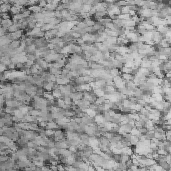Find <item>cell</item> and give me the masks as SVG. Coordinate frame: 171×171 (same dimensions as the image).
Instances as JSON below:
<instances>
[{"label": "cell", "mask_w": 171, "mask_h": 171, "mask_svg": "<svg viewBox=\"0 0 171 171\" xmlns=\"http://www.w3.org/2000/svg\"><path fill=\"white\" fill-rule=\"evenodd\" d=\"M121 76L125 81H130L133 80L134 74H132V73H121Z\"/></svg>", "instance_id": "obj_25"}, {"label": "cell", "mask_w": 171, "mask_h": 171, "mask_svg": "<svg viewBox=\"0 0 171 171\" xmlns=\"http://www.w3.org/2000/svg\"><path fill=\"white\" fill-rule=\"evenodd\" d=\"M129 141H130L131 146H135V145H137V143L140 141V138H139V136L131 135V136H130V138H129Z\"/></svg>", "instance_id": "obj_16"}, {"label": "cell", "mask_w": 171, "mask_h": 171, "mask_svg": "<svg viewBox=\"0 0 171 171\" xmlns=\"http://www.w3.org/2000/svg\"><path fill=\"white\" fill-rule=\"evenodd\" d=\"M6 70H8V66L6 64H4V63H1V64H0V72L3 73L5 72Z\"/></svg>", "instance_id": "obj_36"}, {"label": "cell", "mask_w": 171, "mask_h": 171, "mask_svg": "<svg viewBox=\"0 0 171 171\" xmlns=\"http://www.w3.org/2000/svg\"><path fill=\"white\" fill-rule=\"evenodd\" d=\"M106 42L108 44H111V45H115V44H117V37L108 35V37H107V39H106Z\"/></svg>", "instance_id": "obj_27"}, {"label": "cell", "mask_w": 171, "mask_h": 171, "mask_svg": "<svg viewBox=\"0 0 171 171\" xmlns=\"http://www.w3.org/2000/svg\"><path fill=\"white\" fill-rule=\"evenodd\" d=\"M56 147L58 148V149H60V148H68L69 143H68V141H67V139L62 140V141H57Z\"/></svg>", "instance_id": "obj_11"}, {"label": "cell", "mask_w": 171, "mask_h": 171, "mask_svg": "<svg viewBox=\"0 0 171 171\" xmlns=\"http://www.w3.org/2000/svg\"><path fill=\"white\" fill-rule=\"evenodd\" d=\"M109 72H110V74L112 75V77H115L117 76V75H121V70H120L119 68H116V67H112V68L109 70Z\"/></svg>", "instance_id": "obj_23"}, {"label": "cell", "mask_w": 171, "mask_h": 171, "mask_svg": "<svg viewBox=\"0 0 171 171\" xmlns=\"http://www.w3.org/2000/svg\"><path fill=\"white\" fill-rule=\"evenodd\" d=\"M54 28H56V25H54V24H52V23H44V25L41 27V29L43 30L44 32H46V31H49V30L54 29Z\"/></svg>", "instance_id": "obj_15"}, {"label": "cell", "mask_w": 171, "mask_h": 171, "mask_svg": "<svg viewBox=\"0 0 171 171\" xmlns=\"http://www.w3.org/2000/svg\"><path fill=\"white\" fill-rule=\"evenodd\" d=\"M166 149H167V151H168V153H169V154H170V155H171V144H170V145H169V146H168V147H167V148H166Z\"/></svg>", "instance_id": "obj_44"}, {"label": "cell", "mask_w": 171, "mask_h": 171, "mask_svg": "<svg viewBox=\"0 0 171 171\" xmlns=\"http://www.w3.org/2000/svg\"><path fill=\"white\" fill-rule=\"evenodd\" d=\"M151 96L153 97L156 101H164L165 100V97H164L163 93H152Z\"/></svg>", "instance_id": "obj_14"}, {"label": "cell", "mask_w": 171, "mask_h": 171, "mask_svg": "<svg viewBox=\"0 0 171 171\" xmlns=\"http://www.w3.org/2000/svg\"><path fill=\"white\" fill-rule=\"evenodd\" d=\"M47 1L46 0H40L39 2H38V5L40 6V7H42V8H45L46 6H47Z\"/></svg>", "instance_id": "obj_38"}, {"label": "cell", "mask_w": 171, "mask_h": 171, "mask_svg": "<svg viewBox=\"0 0 171 171\" xmlns=\"http://www.w3.org/2000/svg\"><path fill=\"white\" fill-rule=\"evenodd\" d=\"M63 99H64V101H65V103H66L67 105H72L73 104V99L70 97V95H67V96H64L63 97Z\"/></svg>", "instance_id": "obj_33"}, {"label": "cell", "mask_w": 171, "mask_h": 171, "mask_svg": "<svg viewBox=\"0 0 171 171\" xmlns=\"http://www.w3.org/2000/svg\"><path fill=\"white\" fill-rule=\"evenodd\" d=\"M94 122L98 126H104L105 122H106V119H105V117H104V114L97 113L96 116L94 117Z\"/></svg>", "instance_id": "obj_1"}, {"label": "cell", "mask_w": 171, "mask_h": 171, "mask_svg": "<svg viewBox=\"0 0 171 171\" xmlns=\"http://www.w3.org/2000/svg\"><path fill=\"white\" fill-rule=\"evenodd\" d=\"M52 94H53V96L55 97V99L63 98V94H62V92H61V90L59 88L53 89V90H52Z\"/></svg>", "instance_id": "obj_20"}, {"label": "cell", "mask_w": 171, "mask_h": 171, "mask_svg": "<svg viewBox=\"0 0 171 171\" xmlns=\"http://www.w3.org/2000/svg\"><path fill=\"white\" fill-rule=\"evenodd\" d=\"M88 145L91 146L92 148L98 147V146L100 145L99 137H97V136H90V137H89V143H88Z\"/></svg>", "instance_id": "obj_2"}, {"label": "cell", "mask_w": 171, "mask_h": 171, "mask_svg": "<svg viewBox=\"0 0 171 171\" xmlns=\"http://www.w3.org/2000/svg\"><path fill=\"white\" fill-rule=\"evenodd\" d=\"M12 40L7 36V34L4 36H0V46H7L11 43Z\"/></svg>", "instance_id": "obj_3"}, {"label": "cell", "mask_w": 171, "mask_h": 171, "mask_svg": "<svg viewBox=\"0 0 171 171\" xmlns=\"http://www.w3.org/2000/svg\"><path fill=\"white\" fill-rule=\"evenodd\" d=\"M68 149L70 150L72 153H77V152L79 151V149H78V147H77L76 145H69V147H68Z\"/></svg>", "instance_id": "obj_35"}, {"label": "cell", "mask_w": 171, "mask_h": 171, "mask_svg": "<svg viewBox=\"0 0 171 171\" xmlns=\"http://www.w3.org/2000/svg\"><path fill=\"white\" fill-rule=\"evenodd\" d=\"M156 151H157L161 156H166L168 154V151L165 147H158V149L156 150Z\"/></svg>", "instance_id": "obj_30"}, {"label": "cell", "mask_w": 171, "mask_h": 171, "mask_svg": "<svg viewBox=\"0 0 171 171\" xmlns=\"http://www.w3.org/2000/svg\"><path fill=\"white\" fill-rule=\"evenodd\" d=\"M104 1H106L107 3H109V4H111V3H115L117 0H104Z\"/></svg>", "instance_id": "obj_43"}, {"label": "cell", "mask_w": 171, "mask_h": 171, "mask_svg": "<svg viewBox=\"0 0 171 171\" xmlns=\"http://www.w3.org/2000/svg\"><path fill=\"white\" fill-rule=\"evenodd\" d=\"M36 49H37V46L35 45V43H33V44H31V45L26 46L25 51L27 52V53H34V52L36 51Z\"/></svg>", "instance_id": "obj_22"}, {"label": "cell", "mask_w": 171, "mask_h": 171, "mask_svg": "<svg viewBox=\"0 0 171 171\" xmlns=\"http://www.w3.org/2000/svg\"><path fill=\"white\" fill-rule=\"evenodd\" d=\"M120 70H121L122 73H132V74H134V73H135V70H134L133 68L126 66V65H123V66L121 67V69H120Z\"/></svg>", "instance_id": "obj_18"}, {"label": "cell", "mask_w": 171, "mask_h": 171, "mask_svg": "<svg viewBox=\"0 0 171 171\" xmlns=\"http://www.w3.org/2000/svg\"><path fill=\"white\" fill-rule=\"evenodd\" d=\"M131 159V156L130 155H127V154H121V157H120V161L121 163H125L128 161V160Z\"/></svg>", "instance_id": "obj_29"}, {"label": "cell", "mask_w": 171, "mask_h": 171, "mask_svg": "<svg viewBox=\"0 0 171 171\" xmlns=\"http://www.w3.org/2000/svg\"><path fill=\"white\" fill-rule=\"evenodd\" d=\"M1 17L2 19H11V16H10L9 12H5V13H1Z\"/></svg>", "instance_id": "obj_39"}, {"label": "cell", "mask_w": 171, "mask_h": 171, "mask_svg": "<svg viewBox=\"0 0 171 171\" xmlns=\"http://www.w3.org/2000/svg\"><path fill=\"white\" fill-rule=\"evenodd\" d=\"M126 87L130 90H135L137 88V85L133 82V80H130V81H126Z\"/></svg>", "instance_id": "obj_26"}, {"label": "cell", "mask_w": 171, "mask_h": 171, "mask_svg": "<svg viewBox=\"0 0 171 171\" xmlns=\"http://www.w3.org/2000/svg\"><path fill=\"white\" fill-rule=\"evenodd\" d=\"M13 23H14V22H13V20H12V18H11V19H2L1 20V26L6 27L7 29H8V27H9V26H11Z\"/></svg>", "instance_id": "obj_17"}, {"label": "cell", "mask_w": 171, "mask_h": 171, "mask_svg": "<svg viewBox=\"0 0 171 171\" xmlns=\"http://www.w3.org/2000/svg\"><path fill=\"white\" fill-rule=\"evenodd\" d=\"M132 164H135V165H140V162L138 159H132Z\"/></svg>", "instance_id": "obj_42"}, {"label": "cell", "mask_w": 171, "mask_h": 171, "mask_svg": "<svg viewBox=\"0 0 171 171\" xmlns=\"http://www.w3.org/2000/svg\"><path fill=\"white\" fill-rule=\"evenodd\" d=\"M133 153H134L133 146H124L122 148V154H127V155L131 156Z\"/></svg>", "instance_id": "obj_10"}, {"label": "cell", "mask_w": 171, "mask_h": 171, "mask_svg": "<svg viewBox=\"0 0 171 171\" xmlns=\"http://www.w3.org/2000/svg\"><path fill=\"white\" fill-rule=\"evenodd\" d=\"M8 70H16V64L13 62H11L8 65Z\"/></svg>", "instance_id": "obj_40"}, {"label": "cell", "mask_w": 171, "mask_h": 171, "mask_svg": "<svg viewBox=\"0 0 171 171\" xmlns=\"http://www.w3.org/2000/svg\"><path fill=\"white\" fill-rule=\"evenodd\" d=\"M130 134H131V135H135V136H140L142 133H141V131H140L139 128L136 127V126H133L131 131H130Z\"/></svg>", "instance_id": "obj_28"}, {"label": "cell", "mask_w": 171, "mask_h": 171, "mask_svg": "<svg viewBox=\"0 0 171 171\" xmlns=\"http://www.w3.org/2000/svg\"><path fill=\"white\" fill-rule=\"evenodd\" d=\"M20 45H21V39H16V40H12L11 43L9 44V46L11 48H13V49H15V48H18L20 47Z\"/></svg>", "instance_id": "obj_19"}, {"label": "cell", "mask_w": 171, "mask_h": 171, "mask_svg": "<svg viewBox=\"0 0 171 171\" xmlns=\"http://www.w3.org/2000/svg\"><path fill=\"white\" fill-rule=\"evenodd\" d=\"M128 170H133V171H137V170H139V166H138V165H135V164H132V165L130 166L129 168H128Z\"/></svg>", "instance_id": "obj_41"}, {"label": "cell", "mask_w": 171, "mask_h": 171, "mask_svg": "<svg viewBox=\"0 0 171 171\" xmlns=\"http://www.w3.org/2000/svg\"><path fill=\"white\" fill-rule=\"evenodd\" d=\"M131 10V6L130 5H125L121 7V13H129V11Z\"/></svg>", "instance_id": "obj_34"}, {"label": "cell", "mask_w": 171, "mask_h": 171, "mask_svg": "<svg viewBox=\"0 0 171 171\" xmlns=\"http://www.w3.org/2000/svg\"><path fill=\"white\" fill-rule=\"evenodd\" d=\"M18 29H20L19 28V25H18L17 23H13L11 26H9L8 27V33H13V32H16Z\"/></svg>", "instance_id": "obj_24"}, {"label": "cell", "mask_w": 171, "mask_h": 171, "mask_svg": "<svg viewBox=\"0 0 171 171\" xmlns=\"http://www.w3.org/2000/svg\"><path fill=\"white\" fill-rule=\"evenodd\" d=\"M59 127H60V126L58 125V123L56 122V120L51 119V120H49V121L47 122V127H46V128H49V129L55 130V129H57V128H59Z\"/></svg>", "instance_id": "obj_9"}, {"label": "cell", "mask_w": 171, "mask_h": 171, "mask_svg": "<svg viewBox=\"0 0 171 171\" xmlns=\"http://www.w3.org/2000/svg\"><path fill=\"white\" fill-rule=\"evenodd\" d=\"M11 7H12V4L10 3V2H6V3H4V2H1V8H0V10H1V13L10 12V9H11Z\"/></svg>", "instance_id": "obj_5"}, {"label": "cell", "mask_w": 171, "mask_h": 171, "mask_svg": "<svg viewBox=\"0 0 171 171\" xmlns=\"http://www.w3.org/2000/svg\"><path fill=\"white\" fill-rule=\"evenodd\" d=\"M11 140H12L11 138H10L9 136H7V135H1V136H0V142H2V143L7 144L8 142H10Z\"/></svg>", "instance_id": "obj_31"}, {"label": "cell", "mask_w": 171, "mask_h": 171, "mask_svg": "<svg viewBox=\"0 0 171 171\" xmlns=\"http://www.w3.org/2000/svg\"><path fill=\"white\" fill-rule=\"evenodd\" d=\"M163 38H164L163 34H161L160 32H158L157 30H155V32H154V35H153V41H154V43H155V44H159L160 41H161Z\"/></svg>", "instance_id": "obj_4"}, {"label": "cell", "mask_w": 171, "mask_h": 171, "mask_svg": "<svg viewBox=\"0 0 171 171\" xmlns=\"http://www.w3.org/2000/svg\"><path fill=\"white\" fill-rule=\"evenodd\" d=\"M138 71H139L140 73H142V74L144 75V76H146V77H148L150 75V73L152 72L151 71V69H149V68H146V67H142V66H140L139 68H138Z\"/></svg>", "instance_id": "obj_13"}, {"label": "cell", "mask_w": 171, "mask_h": 171, "mask_svg": "<svg viewBox=\"0 0 171 171\" xmlns=\"http://www.w3.org/2000/svg\"><path fill=\"white\" fill-rule=\"evenodd\" d=\"M105 91H106V94H113L117 91V88L115 87V85H106L104 87Z\"/></svg>", "instance_id": "obj_12"}, {"label": "cell", "mask_w": 171, "mask_h": 171, "mask_svg": "<svg viewBox=\"0 0 171 171\" xmlns=\"http://www.w3.org/2000/svg\"><path fill=\"white\" fill-rule=\"evenodd\" d=\"M28 9L32 12V13H38V12H42L43 11V8L40 7L38 4H34V5H31L28 7Z\"/></svg>", "instance_id": "obj_8"}, {"label": "cell", "mask_w": 171, "mask_h": 171, "mask_svg": "<svg viewBox=\"0 0 171 171\" xmlns=\"http://www.w3.org/2000/svg\"><path fill=\"white\" fill-rule=\"evenodd\" d=\"M156 30H157L158 32H160L161 34H163V35H165L170 30V27L167 25H158L157 27H156Z\"/></svg>", "instance_id": "obj_6"}, {"label": "cell", "mask_w": 171, "mask_h": 171, "mask_svg": "<svg viewBox=\"0 0 171 171\" xmlns=\"http://www.w3.org/2000/svg\"><path fill=\"white\" fill-rule=\"evenodd\" d=\"M152 1H155V2H160V1H163V0H152Z\"/></svg>", "instance_id": "obj_45"}, {"label": "cell", "mask_w": 171, "mask_h": 171, "mask_svg": "<svg viewBox=\"0 0 171 171\" xmlns=\"http://www.w3.org/2000/svg\"><path fill=\"white\" fill-rule=\"evenodd\" d=\"M85 113H86L88 116H90V117L94 118L95 116H96V114L98 113V112H97V110H95V109H92L91 107H88V108L85 110Z\"/></svg>", "instance_id": "obj_21"}, {"label": "cell", "mask_w": 171, "mask_h": 171, "mask_svg": "<svg viewBox=\"0 0 171 171\" xmlns=\"http://www.w3.org/2000/svg\"><path fill=\"white\" fill-rule=\"evenodd\" d=\"M92 91L97 97H103V96H105V94H106V91H105V89L104 88H100V87H99V88L93 89Z\"/></svg>", "instance_id": "obj_7"}, {"label": "cell", "mask_w": 171, "mask_h": 171, "mask_svg": "<svg viewBox=\"0 0 171 171\" xmlns=\"http://www.w3.org/2000/svg\"><path fill=\"white\" fill-rule=\"evenodd\" d=\"M150 148H151L153 151H156V150L158 149V144L156 143V142L151 141V143H150Z\"/></svg>", "instance_id": "obj_37"}, {"label": "cell", "mask_w": 171, "mask_h": 171, "mask_svg": "<svg viewBox=\"0 0 171 171\" xmlns=\"http://www.w3.org/2000/svg\"><path fill=\"white\" fill-rule=\"evenodd\" d=\"M54 132H55V130L49 129V128H46V129H45V135L48 136V137H50V138H52L54 136Z\"/></svg>", "instance_id": "obj_32"}]
</instances>
